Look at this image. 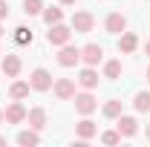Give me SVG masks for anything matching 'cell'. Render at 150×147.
I'll return each instance as SVG.
<instances>
[{
  "label": "cell",
  "instance_id": "obj_1",
  "mask_svg": "<svg viewBox=\"0 0 150 147\" xmlns=\"http://www.w3.org/2000/svg\"><path fill=\"white\" fill-rule=\"evenodd\" d=\"M52 81H49V72L46 69H35V75H32V87L35 90H46Z\"/></svg>",
  "mask_w": 150,
  "mask_h": 147
},
{
  "label": "cell",
  "instance_id": "obj_2",
  "mask_svg": "<svg viewBox=\"0 0 150 147\" xmlns=\"http://www.w3.org/2000/svg\"><path fill=\"white\" fill-rule=\"evenodd\" d=\"M58 61H61L64 66H72L75 61H78V49H64V52H61V58H58Z\"/></svg>",
  "mask_w": 150,
  "mask_h": 147
},
{
  "label": "cell",
  "instance_id": "obj_3",
  "mask_svg": "<svg viewBox=\"0 0 150 147\" xmlns=\"http://www.w3.org/2000/svg\"><path fill=\"white\" fill-rule=\"evenodd\" d=\"M84 58H87V64H98L101 61V46H87L84 49Z\"/></svg>",
  "mask_w": 150,
  "mask_h": 147
},
{
  "label": "cell",
  "instance_id": "obj_4",
  "mask_svg": "<svg viewBox=\"0 0 150 147\" xmlns=\"http://www.w3.org/2000/svg\"><path fill=\"white\" fill-rule=\"evenodd\" d=\"M67 37H69V32H67L64 26H55V29L49 32V40H52V43H64Z\"/></svg>",
  "mask_w": 150,
  "mask_h": 147
},
{
  "label": "cell",
  "instance_id": "obj_5",
  "mask_svg": "<svg viewBox=\"0 0 150 147\" xmlns=\"http://www.w3.org/2000/svg\"><path fill=\"white\" fill-rule=\"evenodd\" d=\"M78 110H81V112H93L95 110V101L90 98V95H81V98H78Z\"/></svg>",
  "mask_w": 150,
  "mask_h": 147
},
{
  "label": "cell",
  "instance_id": "obj_6",
  "mask_svg": "<svg viewBox=\"0 0 150 147\" xmlns=\"http://www.w3.org/2000/svg\"><path fill=\"white\" fill-rule=\"evenodd\" d=\"M118 130H121L124 136H133V133H136V121H133V118H121V121H118Z\"/></svg>",
  "mask_w": 150,
  "mask_h": 147
},
{
  "label": "cell",
  "instance_id": "obj_7",
  "mask_svg": "<svg viewBox=\"0 0 150 147\" xmlns=\"http://www.w3.org/2000/svg\"><path fill=\"white\" fill-rule=\"evenodd\" d=\"M107 29H110V32H121V29H124V18H118V15H112V18L107 20Z\"/></svg>",
  "mask_w": 150,
  "mask_h": 147
},
{
  "label": "cell",
  "instance_id": "obj_8",
  "mask_svg": "<svg viewBox=\"0 0 150 147\" xmlns=\"http://www.w3.org/2000/svg\"><path fill=\"white\" fill-rule=\"evenodd\" d=\"M58 95H61V98H69V95H72V84H69V81H61V84H58Z\"/></svg>",
  "mask_w": 150,
  "mask_h": 147
},
{
  "label": "cell",
  "instance_id": "obj_9",
  "mask_svg": "<svg viewBox=\"0 0 150 147\" xmlns=\"http://www.w3.org/2000/svg\"><path fill=\"white\" fill-rule=\"evenodd\" d=\"M15 40H18V43H29V40H32V32L20 26V29H18V35H15Z\"/></svg>",
  "mask_w": 150,
  "mask_h": 147
},
{
  "label": "cell",
  "instance_id": "obj_10",
  "mask_svg": "<svg viewBox=\"0 0 150 147\" xmlns=\"http://www.w3.org/2000/svg\"><path fill=\"white\" fill-rule=\"evenodd\" d=\"M136 107H139V110H150V95L147 92H142V95L136 98Z\"/></svg>",
  "mask_w": 150,
  "mask_h": 147
},
{
  "label": "cell",
  "instance_id": "obj_11",
  "mask_svg": "<svg viewBox=\"0 0 150 147\" xmlns=\"http://www.w3.org/2000/svg\"><path fill=\"white\" fill-rule=\"evenodd\" d=\"M95 81H98V78H95V72H90V69L81 75V84H84V87H95Z\"/></svg>",
  "mask_w": 150,
  "mask_h": 147
},
{
  "label": "cell",
  "instance_id": "obj_12",
  "mask_svg": "<svg viewBox=\"0 0 150 147\" xmlns=\"http://www.w3.org/2000/svg\"><path fill=\"white\" fill-rule=\"evenodd\" d=\"M6 118H9V121H20V118H23V107H12V110L6 112Z\"/></svg>",
  "mask_w": 150,
  "mask_h": 147
},
{
  "label": "cell",
  "instance_id": "obj_13",
  "mask_svg": "<svg viewBox=\"0 0 150 147\" xmlns=\"http://www.w3.org/2000/svg\"><path fill=\"white\" fill-rule=\"evenodd\" d=\"M121 49H124V52H133V49H136V37L127 35L124 40H121Z\"/></svg>",
  "mask_w": 150,
  "mask_h": 147
},
{
  "label": "cell",
  "instance_id": "obj_14",
  "mask_svg": "<svg viewBox=\"0 0 150 147\" xmlns=\"http://www.w3.org/2000/svg\"><path fill=\"white\" fill-rule=\"evenodd\" d=\"M26 92H29V87H26V84H15V87H12V95H15V98H23Z\"/></svg>",
  "mask_w": 150,
  "mask_h": 147
},
{
  "label": "cell",
  "instance_id": "obj_15",
  "mask_svg": "<svg viewBox=\"0 0 150 147\" xmlns=\"http://www.w3.org/2000/svg\"><path fill=\"white\" fill-rule=\"evenodd\" d=\"M18 66H20V64H18V58H6V72H9V75H15V72H18Z\"/></svg>",
  "mask_w": 150,
  "mask_h": 147
},
{
  "label": "cell",
  "instance_id": "obj_16",
  "mask_svg": "<svg viewBox=\"0 0 150 147\" xmlns=\"http://www.w3.org/2000/svg\"><path fill=\"white\" fill-rule=\"evenodd\" d=\"M18 141H20V144H35V141H38V136H35V133H20V139H18Z\"/></svg>",
  "mask_w": 150,
  "mask_h": 147
},
{
  "label": "cell",
  "instance_id": "obj_17",
  "mask_svg": "<svg viewBox=\"0 0 150 147\" xmlns=\"http://www.w3.org/2000/svg\"><path fill=\"white\" fill-rule=\"evenodd\" d=\"M26 12H29V15L40 12V0H26Z\"/></svg>",
  "mask_w": 150,
  "mask_h": 147
},
{
  "label": "cell",
  "instance_id": "obj_18",
  "mask_svg": "<svg viewBox=\"0 0 150 147\" xmlns=\"http://www.w3.org/2000/svg\"><path fill=\"white\" fill-rule=\"evenodd\" d=\"M118 110H121V104H118V101H112V104H107V107H104V112H107V115H118Z\"/></svg>",
  "mask_w": 150,
  "mask_h": 147
},
{
  "label": "cell",
  "instance_id": "obj_19",
  "mask_svg": "<svg viewBox=\"0 0 150 147\" xmlns=\"http://www.w3.org/2000/svg\"><path fill=\"white\" fill-rule=\"evenodd\" d=\"M75 23H78L81 29H90V26H93V20L87 18V15H78V20H75Z\"/></svg>",
  "mask_w": 150,
  "mask_h": 147
},
{
  "label": "cell",
  "instance_id": "obj_20",
  "mask_svg": "<svg viewBox=\"0 0 150 147\" xmlns=\"http://www.w3.org/2000/svg\"><path fill=\"white\" fill-rule=\"evenodd\" d=\"M32 124H35V127H43V112H40V110L32 112Z\"/></svg>",
  "mask_w": 150,
  "mask_h": 147
},
{
  "label": "cell",
  "instance_id": "obj_21",
  "mask_svg": "<svg viewBox=\"0 0 150 147\" xmlns=\"http://www.w3.org/2000/svg\"><path fill=\"white\" fill-rule=\"evenodd\" d=\"M78 133H81V136H93V124H90V121H84V124L78 127Z\"/></svg>",
  "mask_w": 150,
  "mask_h": 147
},
{
  "label": "cell",
  "instance_id": "obj_22",
  "mask_svg": "<svg viewBox=\"0 0 150 147\" xmlns=\"http://www.w3.org/2000/svg\"><path fill=\"white\" fill-rule=\"evenodd\" d=\"M46 20H49V23H52V20H61V12H58V9H49V12H46Z\"/></svg>",
  "mask_w": 150,
  "mask_h": 147
},
{
  "label": "cell",
  "instance_id": "obj_23",
  "mask_svg": "<svg viewBox=\"0 0 150 147\" xmlns=\"http://www.w3.org/2000/svg\"><path fill=\"white\" fill-rule=\"evenodd\" d=\"M118 69H121L118 64H107V75H110V78H115V75H118Z\"/></svg>",
  "mask_w": 150,
  "mask_h": 147
},
{
  "label": "cell",
  "instance_id": "obj_24",
  "mask_svg": "<svg viewBox=\"0 0 150 147\" xmlns=\"http://www.w3.org/2000/svg\"><path fill=\"white\" fill-rule=\"evenodd\" d=\"M104 141H107V144H115V141H118V136H115V133H107V136H104Z\"/></svg>",
  "mask_w": 150,
  "mask_h": 147
},
{
  "label": "cell",
  "instance_id": "obj_25",
  "mask_svg": "<svg viewBox=\"0 0 150 147\" xmlns=\"http://www.w3.org/2000/svg\"><path fill=\"white\" fill-rule=\"evenodd\" d=\"M3 15H6V6H3V3H0V18H3Z\"/></svg>",
  "mask_w": 150,
  "mask_h": 147
},
{
  "label": "cell",
  "instance_id": "obj_26",
  "mask_svg": "<svg viewBox=\"0 0 150 147\" xmlns=\"http://www.w3.org/2000/svg\"><path fill=\"white\" fill-rule=\"evenodd\" d=\"M147 52H150V46H147Z\"/></svg>",
  "mask_w": 150,
  "mask_h": 147
},
{
  "label": "cell",
  "instance_id": "obj_27",
  "mask_svg": "<svg viewBox=\"0 0 150 147\" xmlns=\"http://www.w3.org/2000/svg\"><path fill=\"white\" fill-rule=\"evenodd\" d=\"M67 3H69V0H67Z\"/></svg>",
  "mask_w": 150,
  "mask_h": 147
}]
</instances>
